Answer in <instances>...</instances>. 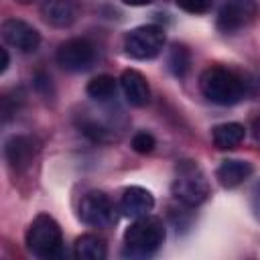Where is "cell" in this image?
<instances>
[{"instance_id":"1","label":"cell","mask_w":260,"mask_h":260,"mask_svg":"<svg viewBox=\"0 0 260 260\" xmlns=\"http://www.w3.org/2000/svg\"><path fill=\"white\" fill-rule=\"evenodd\" d=\"M199 89L211 104L217 106H234L246 93L242 77L219 65H211L201 73Z\"/></svg>"},{"instance_id":"2","label":"cell","mask_w":260,"mask_h":260,"mask_svg":"<svg viewBox=\"0 0 260 260\" xmlns=\"http://www.w3.org/2000/svg\"><path fill=\"white\" fill-rule=\"evenodd\" d=\"M165 223L154 215L136 217V221L124 232V254L130 258H148L165 242Z\"/></svg>"},{"instance_id":"3","label":"cell","mask_w":260,"mask_h":260,"mask_svg":"<svg viewBox=\"0 0 260 260\" xmlns=\"http://www.w3.org/2000/svg\"><path fill=\"white\" fill-rule=\"evenodd\" d=\"M24 242L30 254H35L37 258H45V260H53V258H61L63 256V234L59 223L47 215V213H39L26 234H24Z\"/></svg>"},{"instance_id":"4","label":"cell","mask_w":260,"mask_h":260,"mask_svg":"<svg viewBox=\"0 0 260 260\" xmlns=\"http://www.w3.org/2000/svg\"><path fill=\"white\" fill-rule=\"evenodd\" d=\"M171 193L177 201L187 207L203 203L209 195V183L195 160H179L175 167V179L171 183Z\"/></svg>"},{"instance_id":"5","label":"cell","mask_w":260,"mask_h":260,"mask_svg":"<svg viewBox=\"0 0 260 260\" xmlns=\"http://www.w3.org/2000/svg\"><path fill=\"white\" fill-rule=\"evenodd\" d=\"M165 41H167L165 30L158 24H142L126 32L124 49L130 57L146 61V59H154L162 51Z\"/></svg>"},{"instance_id":"6","label":"cell","mask_w":260,"mask_h":260,"mask_svg":"<svg viewBox=\"0 0 260 260\" xmlns=\"http://www.w3.org/2000/svg\"><path fill=\"white\" fill-rule=\"evenodd\" d=\"M79 219L91 228H108L116 221V209L102 191H89L79 201Z\"/></svg>"},{"instance_id":"7","label":"cell","mask_w":260,"mask_h":260,"mask_svg":"<svg viewBox=\"0 0 260 260\" xmlns=\"http://www.w3.org/2000/svg\"><path fill=\"white\" fill-rule=\"evenodd\" d=\"M258 16L256 0H223L217 12V28L225 35H232L248 26Z\"/></svg>"},{"instance_id":"8","label":"cell","mask_w":260,"mask_h":260,"mask_svg":"<svg viewBox=\"0 0 260 260\" xmlns=\"http://www.w3.org/2000/svg\"><path fill=\"white\" fill-rule=\"evenodd\" d=\"M95 59V49L87 39H69L57 49V63L71 73H79L91 67Z\"/></svg>"},{"instance_id":"9","label":"cell","mask_w":260,"mask_h":260,"mask_svg":"<svg viewBox=\"0 0 260 260\" xmlns=\"http://www.w3.org/2000/svg\"><path fill=\"white\" fill-rule=\"evenodd\" d=\"M2 39L22 53H32L41 45L39 30L20 18H6L2 22Z\"/></svg>"},{"instance_id":"10","label":"cell","mask_w":260,"mask_h":260,"mask_svg":"<svg viewBox=\"0 0 260 260\" xmlns=\"http://www.w3.org/2000/svg\"><path fill=\"white\" fill-rule=\"evenodd\" d=\"M37 150H39L37 142L24 134H14L4 142V156H6L8 165L16 171L26 169L32 162Z\"/></svg>"},{"instance_id":"11","label":"cell","mask_w":260,"mask_h":260,"mask_svg":"<svg viewBox=\"0 0 260 260\" xmlns=\"http://www.w3.org/2000/svg\"><path fill=\"white\" fill-rule=\"evenodd\" d=\"M120 87L124 98L134 108H144L150 102V87L146 77L136 69H124L120 75Z\"/></svg>"},{"instance_id":"12","label":"cell","mask_w":260,"mask_h":260,"mask_svg":"<svg viewBox=\"0 0 260 260\" xmlns=\"http://www.w3.org/2000/svg\"><path fill=\"white\" fill-rule=\"evenodd\" d=\"M154 207V197L148 189L144 187H138V185H132V187H126L122 191V197H120V211L126 215V217H142V215H148Z\"/></svg>"},{"instance_id":"13","label":"cell","mask_w":260,"mask_h":260,"mask_svg":"<svg viewBox=\"0 0 260 260\" xmlns=\"http://www.w3.org/2000/svg\"><path fill=\"white\" fill-rule=\"evenodd\" d=\"M41 16L47 24L55 28H67L77 18V2L75 0H43Z\"/></svg>"},{"instance_id":"14","label":"cell","mask_w":260,"mask_h":260,"mask_svg":"<svg viewBox=\"0 0 260 260\" xmlns=\"http://www.w3.org/2000/svg\"><path fill=\"white\" fill-rule=\"evenodd\" d=\"M252 165L248 160H240V158H225L221 160V165L215 171V177L219 181L221 187L225 189H234L238 185H242L250 175H252Z\"/></svg>"},{"instance_id":"15","label":"cell","mask_w":260,"mask_h":260,"mask_svg":"<svg viewBox=\"0 0 260 260\" xmlns=\"http://www.w3.org/2000/svg\"><path fill=\"white\" fill-rule=\"evenodd\" d=\"M246 138V128L238 122H223L211 130V140L219 150H232Z\"/></svg>"},{"instance_id":"16","label":"cell","mask_w":260,"mask_h":260,"mask_svg":"<svg viewBox=\"0 0 260 260\" xmlns=\"http://www.w3.org/2000/svg\"><path fill=\"white\" fill-rule=\"evenodd\" d=\"M75 256L79 260H104L108 254L106 242L100 236L93 234H83L75 240Z\"/></svg>"},{"instance_id":"17","label":"cell","mask_w":260,"mask_h":260,"mask_svg":"<svg viewBox=\"0 0 260 260\" xmlns=\"http://www.w3.org/2000/svg\"><path fill=\"white\" fill-rule=\"evenodd\" d=\"M116 89H118V83H116V79H114L112 75H108V73L93 77V79L87 83V87H85L87 95H89L91 100H95V102H106V100L114 98V95H116Z\"/></svg>"},{"instance_id":"18","label":"cell","mask_w":260,"mask_h":260,"mask_svg":"<svg viewBox=\"0 0 260 260\" xmlns=\"http://www.w3.org/2000/svg\"><path fill=\"white\" fill-rule=\"evenodd\" d=\"M167 63H169V69L175 77H185L189 71V65H191V55L183 45H173L169 51Z\"/></svg>"},{"instance_id":"19","label":"cell","mask_w":260,"mask_h":260,"mask_svg":"<svg viewBox=\"0 0 260 260\" xmlns=\"http://www.w3.org/2000/svg\"><path fill=\"white\" fill-rule=\"evenodd\" d=\"M154 146H156V140H154V136L148 134V132H136V134L132 136V148H134L138 154H148V152L154 150Z\"/></svg>"},{"instance_id":"20","label":"cell","mask_w":260,"mask_h":260,"mask_svg":"<svg viewBox=\"0 0 260 260\" xmlns=\"http://www.w3.org/2000/svg\"><path fill=\"white\" fill-rule=\"evenodd\" d=\"M177 6L189 14H205L211 8V0H177Z\"/></svg>"},{"instance_id":"21","label":"cell","mask_w":260,"mask_h":260,"mask_svg":"<svg viewBox=\"0 0 260 260\" xmlns=\"http://www.w3.org/2000/svg\"><path fill=\"white\" fill-rule=\"evenodd\" d=\"M32 85L35 89L43 95V98H53V83H51V77L45 73V71H37L35 77H32Z\"/></svg>"},{"instance_id":"22","label":"cell","mask_w":260,"mask_h":260,"mask_svg":"<svg viewBox=\"0 0 260 260\" xmlns=\"http://www.w3.org/2000/svg\"><path fill=\"white\" fill-rule=\"evenodd\" d=\"M252 136H254V140L260 144V116L254 118V122H252Z\"/></svg>"},{"instance_id":"23","label":"cell","mask_w":260,"mask_h":260,"mask_svg":"<svg viewBox=\"0 0 260 260\" xmlns=\"http://www.w3.org/2000/svg\"><path fill=\"white\" fill-rule=\"evenodd\" d=\"M8 63H10V59H8V51L2 49V65H0V73H4V71L8 69Z\"/></svg>"},{"instance_id":"24","label":"cell","mask_w":260,"mask_h":260,"mask_svg":"<svg viewBox=\"0 0 260 260\" xmlns=\"http://www.w3.org/2000/svg\"><path fill=\"white\" fill-rule=\"evenodd\" d=\"M124 4H128V6H146V4H150L152 0H122Z\"/></svg>"},{"instance_id":"25","label":"cell","mask_w":260,"mask_h":260,"mask_svg":"<svg viewBox=\"0 0 260 260\" xmlns=\"http://www.w3.org/2000/svg\"><path fill=\"white\" fill-rule=\"evenodd\" d=\"M18 2H22V4H24V2H32V0H18Z\"/></svg>"}]
</instances>
